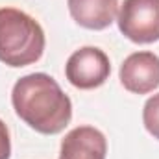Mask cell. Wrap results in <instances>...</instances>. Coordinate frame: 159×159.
I'll return each instance as SVG.
<instances>
[{
    "instance_id": "cell-1",
    "label": "cell",
    "mask_w": 159,
    "mask_h": 159,
    "mask_svg": "<svg viewBox=\"0 0 159 159\" xmlns=\"http://www.w3.org/2000/svg\"><path fill=\"white\" fill-rule=\"evenodd\" d=\"M11 104L17 117L43 135H56L72 119V102L59 83L44 72H34L15 81Z\"/></svg>"
},
{
    "instance_id": "cell-2",
    "label": "cell",
    "mask_w": 159,
    "mask_h": 159,
    "mask_svg": "<svg viewBox=\"0 0 159 159\" xmlns=\"http://www.w3.org/2000/svg\"><path fill=\"white\" fill-rule=\"evenodd\" d=\"M44 32L28 13L15 7L0 9V61L9 67H26L44 52Z\"/></svg>"
},
{
    "instance_id": "cell-3",
    "label": "cell",
    "mask_w": 159,
    "mask_h": 159,
    "mask_svg": "<svg viewBox=\"0 0 159 159\" xmlns=\"http://www.w3.org/2000/svg\"><path fill=\"white\" fill-rule=\"evenodd\" d=\"M119 30L124 37L148 44L159 41V0H124L117 15Z\"/></svg>"
},
{
    "instance_id": "cell-4",
    "label": "cell",
    "mask_w": 159,
    "mask_h": 159,
    "mask_svg": "<svg viewBox=\"0 0 159 159\" xmlns=\"http://www.w3.org/2000/svg\"><path fill=\"white\" fill-rule=\"evenodd\" d=\"M109 74H111L109 57L104 50L96 46H83L76 50L65 65V76L70 81V85L83 91L104 85Z\"/></svg>"
},
{
    "instance_id": "cell-5",
    "label": "cell",
    "mask_w": 159,
    "mask_h": 159,
    "mask_svg": "<svg viewBox=\"0 0 159 159\" xmlns=\"http://www.w3.org/2000/svg\"><path fill=\"white\" fill-rule=\"evenodd\" d=\"M120 83L135 94H148L159 87V57L154 52L129 54L119 70Z\"/></svg>"
},
{
    "instance_id": "cell-6",
    "label": "cell",
    "mask_w": 159,
    "mask_h": 159,
    "mask_svg": "<svg viewBox=\"0 0 159 159\" xmlns=\"http://www.w3.org/2000/svg\"><path fill=\"white\" fill-rule=\"evenodd\" d=\"M107 141L93 126H78L61 141L59 159H106Z\"/></svg>"
},
{
    "instance_id": "cell-7",
    "label": "cell",
    "mask_w": 159,
    "mask_h": 159,
    "mask_svg": "<svg viewBox=\"0 0 159 159\" xmlns=\"http://www.w3.org/2000/svg\"><path fill=\"white\" fill-rule=\"evenodd\" d=\"M70 17L81 28L106 30L119 15V0H67Z\"/></svg>"
},
{
    "instance_id": "cell-8",
    "label": "cell",
    "mask_w": 159,
    "mask_h": 159,
    "mask_svg": "<svg viewBox=\"0 0 159 159\" xmlns=\"http://www.w3.org/2000/svg\"><path fill=\"white\" fill-rule=\"evenodd\" d=\"M143 124L146 131L159 141V93L146 100L143 107Z\"/></svg>"
},
{
    "instance_id": "cell-9",
    "label": "cell",
    "mask_w": 159,
    "mask_h": 159,
    "mask_svg": "<svg viewBox=\"0 0 159 159\" xmlns=\"http://www.w3.org/2000/svg\"><path fill=\"white\" fill-rule=\"evenodd\" d=\"M11 157V139H9V129L0 120V159H9Z\"/></svg>"
}]
</instances>
